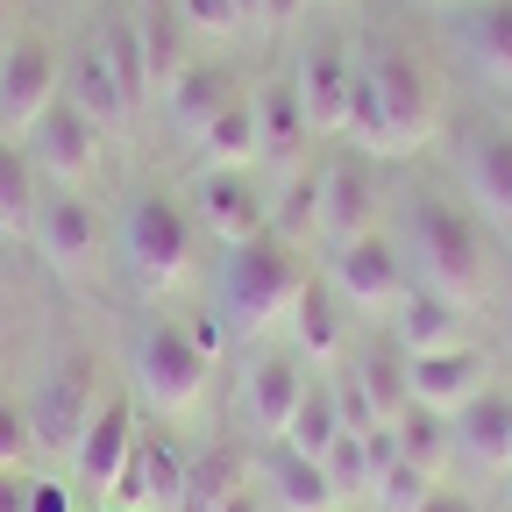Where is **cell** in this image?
I'll return each mask as SVG.
<instances>
[{
    "label": "cell",
    "mask_w": 512,
    "mask_h": 512,
    "mask_svg": "<svg viewBox=\"0 0 512 512\" xmlns=\"http://www.w3.org/2000/svg\"><path fill=\"white\" fill-rule=\"evenodd\" d=\"M128 22H136L143 64H150V93H164V86L185 72V64H192V29L178 22V8H171V0H143V8L128 15Z\"/></svg>",
    "instance_id": "cell-24"
},
{
    "label": "cell",
    "mask_w": 512,
    "mask_h": 512,
    "mask_svg": "<svg viewBox=\"0 0 512 512\" xmlns=\"http://www.w3.org/2000/svg\"><path fill=\"white\" fill-rule=\"evenodd\" d=\"M29 484H36V477H22V470H0V512H29Z\"/></svg>",
    "instance_id": "cell-40"
},
{
    "label": "cell",
    "mask_w": 512,
    "mask_h": 512,
    "mask_svg": "<svg viewBox=\"0 0 512 512\" xmlns=\"http://www.w3.org/2000/svg\"><path fill=\"white\" fill-rule=\"evenodd\" d=\"M235 15H242V29H264V0H235Z\"/></svg>",
    "instance_id": "cell-43"
},
{
    "label": "cell",
    "mask_w": 512,
    "mask_h": 512,
    "mask_svg": "<svg viewBox=\"0 0 512 512\" xmlns=\"http://www.w3.org/2000/svg\"><path fill=\"white\" fill-rule=\"evenodd\" d=\"M57 93H64L57 50H50L36 29H22V36L8 43V57H0V136H29V128L50 114Z\"/></svg>",
    "instance_id": "cell-9"
},
{
    "label": "cell",
    "mask_w": 512,
    "mask_h": 512,
    "mask_svg": "<svg viewBox=\"0 0 512 512\" xmlns=\"http://www.w3.org/2000/svg\"><path fill=\"white\" fill-rule=\"evenodd\" d=\"M235 93H242V86L228 79V64H214V57H192L185 72L164 86V114H171V128H178L185 143H200V128H207V121H214V114H221Z\"/></svg>",
    "instance_id": "cell-22"
},
{
    "label": "cell",
    "mask_w": 512,
    "mask_h": 512,
    "mask_svg": "<svg viewBox=\"0 0 512 512\" xmlns=\"http://www.w3.org/2000/svg\"><path fill=\"white\" fill-rule=\"evenodd\" d=\"M64 100H72L100 136H121L128 121H136V100L121 93V79L107 72V57H100V43H86L72 64H64Z\"/></svg>",
    "instance_id": "cell-21"
},
{
    "label": "cell",
    "mask_w": 512,
    "mask_h": 512,
    "mask_svg": "<svg viewBox=\"0 0 512 512\" xmlns=\"http://www.w3.org/2000/svg\"><path fill=\"white\" fill-rule=\"evenodd\" d=\"M306 292V264L299 249L278 242V235H256V242H235L221 256V320L228 328H271V320L292 313V299Z\"/></svg>",
    "instance_id": "cell-3"
},
{
    "label": "cell",
    "mask_w": 512,
    "mask_h": 512,
    "mask_svg": "<svg viewBox=\"0 0 512 512\" xmlns=\"http://www.w3.org/2000/svg\"><path fill=\"white\" fill-rule=\"evenodd\" d=\"M100 214H93V200H79V192H57V200H43V214H36V242H43V256L57 271H86L93 256H100Z\"/></svg>",
    "instance_id": "cell-19"
},
{
    "label": "cell",
    "mask_w": 512,
    "mask_h": 512,
    "mask_svg": "<svg viewBox=\"0 0 512 512\" xmlns=\"http://www.w3.org/2000/svg\"><path fill=\"white\" fill-rule=\"evenodd\" d=\"M221 512H256V491H249V484H242V491H235V498H228V505H221Z\"/></svg>",
    "instance_id": "cell-44"
},
{
    "label": "cell",
    "mask_w": 512,
    "mask_h": 512,
    "mask_svg": "<svg viewBox=\"0 0 512 512\" xmlns=\"http://www.w3.org/2000/svg\"><path fill=\"white\" fill-rule=\"evenodd\" d=\"M93 413H100V363H93L86 349H64V356L43 370L36 399H29V441L72 448Z\"/></svg>",
    "instance_id": "cell-8"
},
{
    "label": "cell",
    "mask_w": 512,
    "mask_h": 512,
    "mask_svg": "<svg viewBox=\"0 0 512 512\" xmlns=\"http://www.w3.org/2000/svg\"><path fill=\"white\" fill-rule=\"evenodd\" d=\"M22 448H29V413L0 406V470H15V463H22Z\"/></svg>",
    "instance_id": "cell-38"
},
{
    "label": "cell",
    "mask_w": 512,
    "mask_h": 512,
    "mask_svg": "<svg viewBox=\"0 0 512 512\" xmlns=\"http://www.w3.org/2000/svg\"><path fill=\"white\" fill-rule=\"evenodd\" d=\"M121 264L136 285H178L185 264H192V214L171 200V192H128L121 207Z\"/></svg>",
    "instance_id": "cell-5"
},
{
    "label": "cell",
    "mask_w": 512,
    "mask_h": 512,
    "mask_svg": "<svg viewBox=\"0 0 512 512\" xmlns=\"http://www.w3.org/2000/svg\"><path fill=\"white\" fill-rule=\"evenodd\" d=\"M29 512H72V491L64 484H29Z\"/></svg>",
    "instance_id": "cell-41"
},
{
    "label": "cell",
    "mask_w": 512,
    "mask_h": 512,
    "mask_svg": "<svg viewBox=\"0 0 512 512\" xmlns=\"http://www.w3.org/2000/svg\"><path fill=\"white\" fill-rule=\"evenodd\" d=\"M242 463L235 456H221V448H214V456H200V463H185V498H178V512H221L242 484Z\"/></svg>",
    "instance_id": "cell-35"
},
{
    "label": "cell",
    "mask_w": 512,
    "mask_h": 512,
    "mask_svg": "<svg viewBox=\"0 0 512 512\" xmlns=\"http://www.w3.org/2000/svg\"><path fill=\"white\" fill-rule=\"evenodd\" d=\"M392 434V448L406 463H420V470H441V456H448V441H456V427H448V413H434V406H413L406 399V413L384 427Z\"/></svg>",
    "instance_id": "cell-32"
},
{
    "label": "cell",
    "mask_w": 512,
    "mask_h": 512,
    "mask_svg": "<svg viewBox=\"0 0 512 512\" xmlns=\"http://www.w3.org/2000/svg\"><path fill=\"white\" fill-rule=\"evenodd\" d=\"M456 50L484 86L512 93V0H463L456 8Z\"/></svg>",
    "instance_id": "cell-15"
},
{
    "label": "cell",
    "mask_w": 512,
    "mask_h": 512,
    "mask_svg": "<svg viewBox=\"0 0 512 512\" xmlns=\"http://www.w3.org/2000/svg\"><path fill=\"white\" fill-rule=\"evenodd\" d=\"M456 171L470 185V207H484L498 228H512V128L477 121L456 150Z\"/></svg>",
    "instance_id": "cell-14"
},
{
    "label": "cell",
    "mask_w": 512,
    "mask_h": 512,
    "mask_svg": "<svg viewBox=\"0 0 512 512\" xmlns=\"http://www.w3.org/2000/svg\"><path fill=\"white\" fill-rule=\"evenodd\" d=\"M349 427H342V406H335V384H306L299 392V406H292V420H285V448H299V456H313V463H328V448L342 441Z\"/></svg>",
    "instance_id": "cell-29"
},
{
    "label": "cell",
    "mask_w": 512,
    "mask_h": 512,
    "mask_svg": "<svg viewBox=\"0 0 512 512\" xmlns=\"http://www.w3.org/2000/svg\"><path fill=\"white\" fill-rule=\"evenodd\" d=\"M107 498L128 505V512H178V498H185V456L164 434H143L136 456H128V470H121V484Z\"/></svg>",
    "instance_id": "cell-16"
},
{
    "label": "cell",
    "mask_w": 512,
    "mask_h": 512,
    "mask_svg": "<svg viewBox=\"0 0 512 512\" xmlns=\"http://www.w3.org/2000/svg\"><path fill=\"white\" fill-rule=\"evenodd\" d=\"M335 512H356V505H335Z\"/></svg>",
    "instance_id": "cell-47"
},
{
    "label": "cell",
    "mask_w": 512,
    "mask_h": 512,
    "mask_svg": "<svg viewBox=\"0 0 512 512\" xmlns=\"http://www.w3.org/2000/svg\"><path fill=\"white\" fill-rule=\"evenodd\" d=\"M36 214H43V207H36V185H29V157L0 136V228H8V235H29Z\"/></svg>",
    "instance_id": "cell-34"
},
{
    "label": "cell",
    "mask_w": 512,
    "mask_h": 512,
    "mask_svg": "<svg viewBox=\"0 0 512 512\" xmlns=\"http://www.w3.org/2000/svg\"><path fill=\"white\" fill-rule=\"evenodd\" d=\"M413 512H477V505H470L463 491H427V498H420Z\"/></svg>",
    "instance_id": "cell-42"
},
{
    "label": "cell",
    "mask_w": 512,
    "mask_h": 512,
    "mask_svg": "<svg viewBox=\"0 0 512 512\" xmlns=\"http://www.w3.org/2000/svg\"><path fill=\"white\" fill-rule=\"evenodd\" d=\"M285 328H292V349H299V356L335 363V356H342V299H335V285H313V278H306V292H299L292 313H285Z\"/></svg>",
    "instance_id": "cell-27"
},
{
    "label": "cell",
    "mask_w": 512,
    "mask_h": 512,
    "mask_svg": "<svg viewBox=\"0 0 512 512\" xmlns=\"http://www.w3.org/2000/svg\"><path fill=\"white\" fill-rule=\"evenodd\" d=\"M434 491V470H420V463H406L399 448L377 463V477H370V498H377V512H413L420 498Z\"/></svg>",
    "instance_id": "cell-36"
},
{
    "label": "cell",
    "mask_w": 512,
    "mask_h": 512,
    "mask_svg": "<svg viewBox=\"0 0 512 512\" xmlns=\"http://www.w3.org/2000/svg\"><path fill=\"white\" fill-rule=\"evenodd\" d=\"M406 392H413V406H434V413L456 420V413L484 392V349H477V342H456V349L406 356Z\"/></svg>",
    "instance_id": "cell-11"
},
{
    "label": "cell",
    "mask_w": 512,
    "mask_h": 512,
    "mask_svg": "<svg viewBox=\"0 0 512 512\" xmlns=\"http://www.w3.org/2000/svg\"><path fill=\"white\" fill-rule=\"evenodd\" d=\"M200 164L207 171H256V164H264V143H256V100L249 93H235L200 128Z\"/></svg>",
    "instance_id": "cell-25"
},
{
    "label": "cell",
    "mask_w": 512,
    "mask_h": 512,
    "mask_svg": "<svg viewBox=\"0 0 512 512\" xmlns=\"http://www.w3.org/2000/svg\"><path fill=\"white\" fill-rule=\"evenodd\" d=\"M136 406L128 399H100V413L86 420V434L72 441V470H79V484L86 491H114L121 484V470H128V456H136Z\"/></svg>",
    "instance_id": "cell-13"
},
{
    "label": "cell",
    "mask_w": 512,
    "mask_h": 512,
    "mask_svg": "<svg viewBox=\"0 0 512 512\" xmlns=\"http://www.w3.org/2000/svg\"><path fill=\"white\" fill-rule=\"evenodd\" d=\"M392 335H399L406 356L456 349V342H470V306L448 299V292H434V285H413V292L392 306Z\"/></svg>",
    "instance_id": "cell-17"
},
{
    "label": "cell",
    "mask_w": 512,
    "mask_h": 512,
    "mask_svg": "<svg viewBox=\"0 0 512 512\" xmlns=\"http://www.w3.org/2000/svg\"><path fill=\"white\" fill-rule=\"evenodd\" d=\"M313 0H264V29H299Z\"/></svg>",
    "instance_id": "cell-39"
},
{
    "label": "cell",
    "mask_w": 512,
    "mask_h": 512,
    "mask_svg": "<svg viewBox=\"0 0 512 512\" xmlns=\"http://www.w3.org/2000/svg\"><path fill=\"white\" fill-rule=\"evenodd\" d=\"M356 57H363L370 86H377L384 150H392V157H413L420 143H434V128H441V79H434V64H427L413 43H392V36L356 43Z\"/></svg>",
    "instance_id": "cell-2"
},
{
    "label": "cell",
    "mask_w": 512,
    "mask_h": 512,
    "mask_svg": "<svg viewBox=\"0 0 512 512\" xmlns=\"http://www.w3.org/2000/svg\"><path fill=\"white\" fill-rule=\"evenodd\" d=\"M299 392H306L299 356H256L242 370V420L264 434V441H278L285 420H292V406H299Z\"/></svg>",
    "instance_id": "cell-20"
},
{
    "label": "cell",
    "mask_w": 512,
    "mask_h": 512,
    "mask_svg": "<svg viewBox=\"0 0 512 512\" xmlns=\"http://www.w3.org/2000/svg\"><path fill=\"white\" fill-rule=\"evenodd\" d=\"M456 441L470 448L484 470H505V456H512V392L484 384V392L456 413Z\"/></svg>",
    "instance_id": "cell-26"
},
{
    "label": "cell",
    "mask_w": 512,
    "mask_h": 512,
    "mask_svg": "<svg viewBox=\"0 0 512 512\" xmlns=\"http://www.w3.org/2000/svg\"><path fill=\"white\" fill-rule=\"evenodd\" d=\"M313 8H349V0H313Z\"/></svg>",
    "instance_id": "cell-45"
},
{
    "label": "cell",
    "mask_w": 512,
    "mask_h": 512,
    "mask_svg": "<svg viewBox=\"0 0 512 512\" xmlns=\"http://www.w3.org/2000/svg\"><path fill=\"white\" fill-rule=\"evenodd\" d=\"M406 235H413L420 285L463 299V306H477V299L491 292V249H484V221H477L470 200L413 192V200H406Z\"/></svg>",
    "instance_id": "cell-1"
},
{
    "label": "cell",
    "mask_w": 512,
    "mask_h": 512,
    "mask_svg": "<svg viewBox=\"0 0 512 512\" xmlns=\"http://www.w3.org/2000/svg\"><path fill=\"white\" fill-rule=\"evenodd\" d=\"M328 285H335V299L342 306H356V313H392L406 292H413V271H406V249L392 242V235H349V242H335V256H328Z\"/></svg>",
    "instance_id": "cell-7"
},
{
    "label": "cell",
    "mask_w": 512,
    "mask_h": 512,
    "mask_svg": "<svg viewBox=\"0 0 512 512\" xmlns=\"http://www.w3.org/2000/svg\"><path fill=\"white\" fill-rule=\"evenodd\" d=\"M264 477H271L278 512H335V505H342V491H335L328 463L299 456V448H285V441H271V448H264Z\"/></svg>",
    "instance_id": "cell-23"
},
{
    "label": "cell",
    "mask_w": 512,
    "mask_h": 512,
    "mask_svg": "<svg viewBox=\"0 0 512 512\" xmlns=\"http://www.w3.org/2000/svg\"><path fill=\"white\" fill-rule=\"evenodd\" d=\"M349 79H356V43H349L342 29H313V36L299 43V64H292V100H299V114H306V136L342 143Z\"/></svg>",
    "instance_id": "cell-6"
},
{
    "label": "cell",
    "mask_w": 512,
    "mask_h": 512,
    "mask_svg": "<svg viewBox=\"0 0 512 512\" xmlns=\"http://www.w3.org/2000/svg\"><path fill=\"white\" fill-rule=\"evenodd\" d=\"M100 57H107V72L121 79V93L143 107V93H150V64H143V43H136V22L128 15H114V22H100Z\"/></svg>",
    "instance_id": "cell-33"
},
{
    "label": "cell",
    "mask_w": 512,
    "mask_h": 512,
    "mask_svg": "<svg viewBox=\"0 0 512 512\" xmlns=\"http://www.w3.org/2000/svg\"><path fill=\"white\" fill-rule=\"evenodd\" d=\"M29 143H36V157H43V171H57L64 185H79V178H93V164H100V128L72 107V100H50V114L29 128Z\"/></svg>",
    "instance_id": "cell-18"
},
{
    "label": "cell",
    "mask_w": 512,
    "mask_h": 512,
    "mask_svg": "<svg viewBox=\"0 0 512 512\" xmlns=\"http://www.w3.org/2000/svg\"><path fill=\"white\" fill-rule=\"evenodd\" d=\"M271 235L292 242V249H306V242L320 235V171H299V164H292L285 192L271 200Z\"/></svg>",
    "instance_id": "cell-30"
},
{
    "label": "cell",
    "mask_w": 512,
    "mask_h": 512,
    "mask_svg": "<svg viewBox=\"0 0 512 512\" xmlns=\"http://www.w3.org/2000/svg\"><path fill=\"white\" fill-rule=\"evenodd\" d=\"M249 100H256V143H264V164H292L299 143H313V136H306V114H299V100H292V79L256 86Z\"/></svg>",
    "instance_id": "cell-28"
},
{
    "label": "cell",
    "mask_w": 512,
    "mask_h": 512,
    "mask_svg": "<svg viewBox=\"0 0 512 512\" xmlns=\"http://www.w3.org/2000/svg\"><path fill=\"white\" fill-rule=\"evenodd\" d=\"M377 228V178H370V157L349 150V157H328L320 164V235L328 242H349V235H370Z\"/></svg>",
    "instance_id": "cell-12"
},
{
    "label": "cell",
    "mask_w": 512,
    "mask_h": 512,
    "mask_svg": "<svg viewBox=\"0 0 512 512\" xmlns=\"http://www.w3.org/2000/svg\"><path fill=\"white\" fill-rule=\"evenodd\" d=\"M349 384H356V399H363V413H370L377 427H392V420L406 413V399H413V392H406V356H363Z\"/></svg>",
    "instance_id": "cell-31"
},
{
    "label": "cell",
    "mask_w": 512,
    "mask_h": 512,
    "mask_svg": "<svg viewBox=\"0 0 512 512\" xmlns=\"http://www.w3.org/2000/svg\"><path fill=\"white\" fill-rule=\"evenodd\" d=\"M200 221L214 228L221 249L235 242H256V235H271V192L256 171H200Z\"/></svg>",
    "instance_id": "cell-10"
},
{
    "label": "cell",
    "mask_w": 512,
    "mask_h": 512,
    "mask_svg": "<svg viewBox=\"0 0 512 512\" xmlns=\"http://www.w3.org/2000/svg\"><path fill=\"white\" fill-rule=\"evenodd\" d=\"M434 8H463V0H434Z\"/></svg>",
    "instance_id": "cell-46"
},
{
    "label": "cell",
    "mask_w": 512,
    "mask_h": 512,
    "mask_svg": "<svg viewBox=\"0 0 512 512\" xmlns=\"http://www.w3.org/2000/svg\"><path fill=\"white\" fill-rule=\"evenodd\" d=\"M128 370H136V392L150 413L178 420L200 406L207 377H214V356L185 335V320H150V328L136 335V356H128Z\"/></svg>",
    "instance_id": "cell-4"
},
{
    "label": "cell",
    "mask_w": 512,
    "mask_h": 512,
    "mask_svg": "<svg viewBox=\"0 0 512 512\" xmlns=\"http://www.w3.org/2000/svg\"><path fill=\"white\" fill-rule=\"evenodd\" d=\"M505 470H512V456H505Z\"/></svg>",
    "instance_id": "cell-48"
},
{
    "label": "cell",
    "mask_w": 512,
    "mask_h": 512,
    "mask_svg": "<svg viewBox=\"0 0 512 512\" xmlns=\"http://www.w3.org/2000/svg\"><path fill=\"white\" fill-rule=\"evenodd\" d=\"M178 22L192 29V43H228L242 36V15H235V0H171Z\"/></svg>",
    "instance_id": "cell-37"
}]
</instances>
